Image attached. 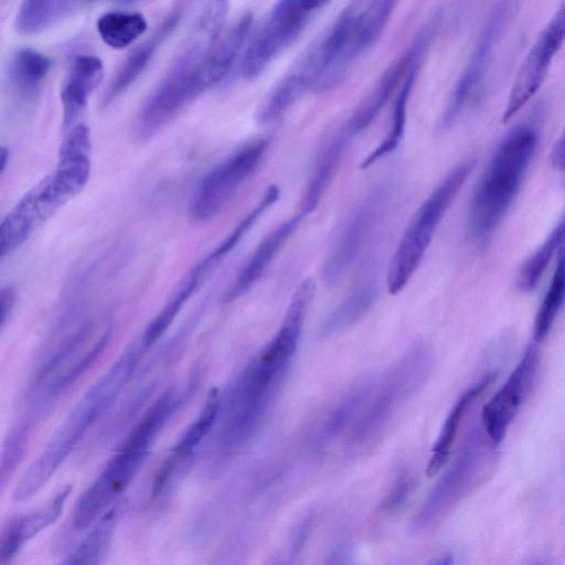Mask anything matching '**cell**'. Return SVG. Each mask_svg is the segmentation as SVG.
<instances>
[{
    "mask_svg": "<svg viewBox=\"0 0 565 565\" xmlns=\"http://www.w3.org/2000/svg\"><path fill=\"white\" fill-rule=\"evenodd\" d=\"M495 445L482 425L472 427L452 465L430 492L415 524L424 526L445 513L491 472L495 461Z\"/></svg>",
    "mask_w": 565,
    "mask_h": 565,
    "instance_id": "30bf717a",
    "label": "cell"
},
{
    "mask_svg": "<svg viewBox=\"0 0 565 565\" xmlns=\"http://www.w3.org/2000/svg\"><path fill=\"white\" fill-rule=\"evenodd\" d=\"M306 215L307 214L300 210L298 214L284 221L279 226L273 230L258 244L245 266L228 287L224 296L225 301L237 299L258 281Z\"/></svg>",
    "mask_w": 565,
    "mask_h": 565,
    "instance_id": "ffe728a7",
    "label": "cell"
},
{
    "mask_svg": "<svg viewBox=\"0 0 565 565\" xmlns=\"http://www.w3.org/2000/svg\"><path fill=\"white\" fill-rule=\"evenodd\" d=\"M279 190L277 186H269L258 203L248 214L232 230V232L200 263V267L209 273L214 268L231 250L239 243L243 236L253 227L257 220L278 199Z\"/></svg>",
    "mask_w": 565,
    "mask_h": 565,
    "instance_id": "1f68e13d",
    "label": "cell"
},
{
    "mask_svg": "<svg viewBox=\"0 0 565 565\" xmlns=\"http://www.w3.org/2000/svg\"><path fill=\"white\" fill-rule=\"evenodd\" d=\"M551 164L558 172L565 173V128L553 145Z\"/></svg>",
    "mask_w": 565,
    "mask_h": 565,
    "instance_id": "836d02e7",
    "label": "cell"
},
{
    "mask_svg": "<svg viewBox=\"0 0 565 565\" xmlns=\"http://www.w3.org/2000/svg\"><path fill=\"white\" fill-rule=\"evenodd\" d=\"M71 492L72 488L66 486L45 503L4 524L0 544L1 565H8L28 542L57 521Z\"/></svg>",
    "mask_w": 565,
    "mask_h": 565,
    "instance_id": "2e32d148",
    "label": "cell"
},
{
    "mask_svg": "<svg viewBox=\"0 0 565 565\" xmlns=\"http://www.w3.org/2000/svg\"><path fill=\"white\" fill-rule=\"evenodd\" d=\"M146 18L135 11L113 10L102 14L96 23L100 39L113 49H124L147 30Z\"/></svg>",
    "mask_w": 565,
    "mask_h": 565,
    "instance_id": "4dcf8cb0",
    "label": "cell"
},
{
    "mask_svg": "<svg viewBox=\"0 0 565 565\" xmlns=\"http://www.w3.org/2000/svg\"><path fill=\"white\" fill-rule=\"evenodd\" d=\"M414 51L411 49L406 54L395 61L387 70H385L375 86L359 104L350 119L342 128L343 132L350 139L362 132L376 118L395 89L402 84L411 66Z\"/></svg>",
    "mask_w": 565,
    "mask_h": 565,
    "instance_id": "d4e9b609",
    "label": "cell"
},
{
    "mask_svg": "<svg viewBox=\"0 0 565 565\" xmlns=\"http://www.w3.org/2000/svg\"><path fill=\"white\" fill-rule=\"evenodd\" d=\"M394 491L388 494L386 500V505L392 507L395 504H399L403 501V498L406 495L408 490V482L406 479H399L394 489Z\"/></svg>",
    "mask_w": 565,
    "mask_h": 565,
    "instance_id": "d590c367",
    "label": "cell"
},
{
    "mask_svg": "<svg viewBox=\"0 0 565 565\" xmlns=\"http://www.w3.org/2000/svg\"><path fill=\"white\" fill-rule=\"evenodd\" d=\"M313 41L264 98L257 111L260 124L279 121L308 93L320 77V57Z\"/></svg>",
    "mask_w": 565,
    "mask_h": 565,
    "instance_id": "9a60e30c",
    "label": "cell"
},
{
    "mask_svg": "<svg viewBox=\"0 0 565 565\" xmlns=\"http://www.w3.org/2000/svg\"><path fill=\"white\" fill-rule=\"evenodd\" d=\"M52 67V60L31 47H20L9 57L6 78L9 87L20 97H33Z\"/></svg>",
    "mask_w": 565,
    "mask_h": 565,
    "instance_id": "484cf974",
    "label": "cell"
},
{
    "mask_svg": "<svg viewBox=\"0 0 565 565\" xmlns=\"http://www.w3.org/2000/svg\"><path fill=\"white\" fill-rule=\"evenodd\" d=\"M115 529L110 520L97 522L60 565H99L110 546Z\"/></svg>",
    "mask_w": 565,
    "mask_h": 565,
    "instance_id": "d6a6232c",
    "label": "cell"
},
{
    "mask_svg": "<svg viewBox=\"0 0 565 565\" xmlns=\"http://www.w3.org/2000/svg\"><path fill=\"white\" fill-rule=\"evenodd\" d=\"M14 303V292L11 288L1 290L0 299V313H1V326L3 327L7 322Z\"/></svg>",
    "mask_w": 565,
    "mask_h": 565,
    "instance_id": "e575fe53",
    "label": "cell"
},
{
    "mask_svg": "<svg viewBox=\"0 0 565 565\" xmlns=\"http://www.w3.org/2000/svg\"><path fill=\"white\" fill-rule=\"evenodd\" d=\"M556 256L552 279L533 322V341L535 343L542 342L547 337L565 303V243Z\"/></svg>",
    "mask_w": 565,
    "mask_h": 565,
    "instance_id": "f546056e",
    "label": "cell"
},
{
    "mask_svg": "<svg viewBox=\"0 0 565 565\" xmlns=\"http://www.w3.org/2000/svg\"><path fill=\"white\" fill-rule=\"evenodd\" d=\"M297 289L276 334L242 370L228 393L218 434V450L231 455L257 431L275 401L297 350L312 301Z\"/></svg>",
    "mask_w": 565,
    "mask_h": 565,
    "instance_id": "6da1fadb",
    "label": "cell"
},
{
    "mask_svg": "<svg viewBox=\"0 0 565 565\" xmlns=\"http://www.w3.org/2000/svg\"><path fill=\"white\" fill-rule=\"evenodd\" d=\"M376 295L377 285L373 280L355 286L328 315L321 327V333L328 337L350 328L370 310Z\"/></svg>",
    "mask_w": 565,
    "mask_h": 565,
    "instance_id": "83f0119b",
    "label": "cell"
},
{
    "mask_svg": "<svg viewBox=\"0 0 565 565\" xmlns=\"http://www.w3.org/2000/svg\"><path fill=\"white\" fill-rule=\"evenodd\" d=\"M86 1H23L15 15V29L22 34L39 33L83 10Z\"/></svg>",
    "mask_w": 565,
    "mask_h": 565,
    "instance_id": "4316f807",
    "label": "cell"
},
{
    "mask_svg": "<svg viewBox=\"0 0 565 565\" xmlns=\"http://www.w3.org/2000/svg\"><path fill=\"white\" fill-rule=\"evenodd\" d=\"M394 1H353L316 39L321 74L315 93L335 87L355 62L380 39L393 13Z\"/></svg>",
    "mask_w": 565,
    "mask_h": 565,
    "instance_id": "5b68a950",
    "label": "cell"
},
{
    "mask_svg": "<svg viewBox=\"0 0 565 565\" xmlns=\"http://www.w3.org/2000/svg\"><path fill=\"white\" fill-rule=\"evenodd\" d=\"M497 375V371L486 373L479 381L466 388L456 399L431 448V455L426 468V475L428 477L437 475L447 463L465 415L472 404L488 390L493 381H495Z\"/></svg>",
    "mask_w": 565,
    "mask_h": 565,
    "instance_id": "cb8c5ba5",
    "label": "cell"
},
{
    "mask_svg": "<svg viewBox=\"0 0 565 565\" xmlns=\"http://www.w3.org/2000/svg\"><path fill=\"white\" fill-rule=\"evenodd\" d=\"M9 160V151L6 147H1V153H0V172L1 174L4 172L7 168V163Z\"/></svg>",
    "mask_w": 565,
    "mask_h": 565,
    "instance_id": "74e56055",
    "label": "cell"
},
{
    "mask_svg": "<svg viewBox=\"0 0 565 565\" xmlns=\"http://www.w3.org/2000/svg\"><path fill=\"white\" fill-rule=\"evenodd\" d=\"M104 75L103 61L89 54L75 57L61 90L63 128H68L85 109L88 98L100 84Z\"/></svg>",
    "mask_w": 565,
    "mask_h": 565,
    "instance_id": "7402d4cb",
    "label": "cell"
},
{
    "mask_svg": "<svg viewBox=\"0 0 565 565\" xmlns=\"http://www.w3.org/2000/svg\"><path fill=\"white\" fill-rule=\"evenodd\" d=\"M512 3L501 2L491 11L478 42L459 76L441 115L439 127L450 128L475 98L483 79L489 60L511 12Z\"/></svg>",
    "mask_w": 565,
    "mask_h": 565,
    "instance_id": "5bb4252c",
    "label": "cell"
},
{
    "mask_svg": "<svg viewBox=\"0 0 565 565\" xmlns=\"http://www.w3.org/2000/svg\"><path fill=\"white\" fill-rule=\"evenodd\" d=\"M111 330V320L105 315L81 321L61 339L39 367L34 392L49 398L66 390L100 356L110 340Z\"/></svg>",
    "mask_w": 565,
    "mask_h": 565,
    "instance_id": "ba28073f",
    "label": "cell"
},
{
    "mask_svg": "<svg viewBox=\"0 0 565 565\" xmlns=\"http://www.w3.org/2000/svg\"><path fill=\"white\" fill-rule=\"evenodd\" d=\"M92 149L81 142L63 143L55 169L34 184L0 224L1 257L19 248L31 235L77 195L90 175Z\"/></svg>",
    "mask_w": 565,
    "mask_h": 565,
    "instance_id": "7a4b0ae2",
    "label": "cell"
},
{
    "mask_svg": "<svg viewBox=\"0 0 565 565\" xmlns=\"http://www.w3.org/2000/svg\"><path fill=\"white\" fill-rule=\"evenodd\" d=\"M564 41L565 2L555 11L525 55L502 113L503 122L514 117L540 89Z\"/></svg>",
    "mask_w": 565,
    "mask_h": 565,
    "instance_id": "7c38bea8",
    "label": "cell"
},
{
    "mask_svg": "<svg viewBox=\"0 0 565 565\" xmlns=\"http://www.w3.org/2000/svg\"><path fill=\"white\" fill-rule=\"evenodd\" d=\"M565 243V207L554 227L542 244L529 256L516 275V286L521 291L535 289L548 264Z\"/></svg>",
    "mask_w": 565,
    "mask_h": 565,
    "instance_id": "f1b7e54d",
    "label": "cell"
},
{
    "mask_svg": "<svg viewBox=\"0 0 565 565\" xmlns=\"http://www.w3.org/2000/svg\"><path fill=\"white\" fill-rule=\"evenodd\" d=\"M452 556L450 554H443L433 559H430L425 565H451Z\"/></svg>",
    "mask_w": 565,
    "mask_h": 565,
    "instance_id": "8d00e7d4",
    "label": "cell"
},
{
    "mask_svg": "<svg viewBox=\"0 0 565 565\" xmlns=\"http://www.w3.org/2000/svg\"><path fill=\"white\" fill-rule=\"evenodd\" d=\"M175 397L166 393L158 398L131 429L119 449L95 481L78 498L73 527L84 531L95 525L132 482L149 449L175 407Z\"/></svg>",
    "mask_w": 565,
    "mask_h": 565,
    "instance_id": "3957f363",
    "label": "cell"
},
{
    "mask_svg": "<svg viewBox=\"0 0 565 565\" xmlns=\"http://www.w3.org/2000/svg\"><path fill=\"white\" fill-rule=\"evenodd\" d=\"M269 141L254 139L234 150L205 173L190 203V216L206 222L218 214L255 172L267 152Z\"/></svg>",
    "mask_w": 565,
    "mask_h": 565,
    "instance_id": "8fae6325",
    "label": "cell"
},
{
    "mask_svg": "<svg viewBox=\"0 0 565 565\" xmlns=\"http://www.w3.org/2000/svg\"><path fill=\"white\" fill-rule=\"evenodd\" d=\"M475 168L467 159L455 166L428 194L411 218L391 259L387 289L398 294L420 265L434 234Z\"/></svg>",
    "mask_w": 565,
    "mask_h": 565,
    "instance_id": "8992f818",
    "label": "cell"
},
{
    "mask_svg": "<svg viewBox=\"0 0 565 565\" xmlns=\"http://www.w3.org/2000/svg\"><path fill=\"white\" fill-rule=\"evenodd\" d=\"M430 28H425L414 42L412 46L414 51L413 61L396 94L388 130L379 146L363 160L362 169H366L398 147L405 130L409 95L418 72L419 62L430 41Z\"/></svg>",
    "mask_w": 565,
    "mask_h": 565,
    "instance_id": "44dd1931",
    "label": "cell"
},
{
    "mask_svg": "<svg viewBox=\"0 0 565 565\" xmlns=\"http://www.w3.org/2000/svg\"><path fill=\"white\" fill-rule=\"evenodd\" d=\"M537 145L530 126L514 127L501 140L471 199L469 231L479 243L487 241L500 225L515 200Z\"/></svg>",
    "mask_w": 565,
    "mask_h": 565,
    "instance_id": "277c9868",
    "label": "cell"
},
{
    "mask_svg": "<svg viewBox=\"0 0 565 565\" xmlns=\"http://www.w3.org/2000/svg\"><path fill=\"white\" fill-rule=\"evenodd\" d=\"M326 4L318 0L277 2L248 39L241 58L242 76L246 79L258 77L300 36Z\"/></svg>",
    "mask_w": 565,
    "mask_h": 565,
    "instance_id": "9c48e42d",
    "label": "cell"
},
{
    "mask_svg": "<svg viewBox=\"0 0 565 565\" xmlns=\"http://www.w3.org/2000/svg\"><path fill=\"white\" fill-rule=\"evenodd\" d=\"M540 363L537 343H530L509 377L481 411V425L498 446L505 438L509 427L533 386Z\"/></svg>",
    "mask_w": 565,
    "mask_h": 565,
    "instance_id": "4fadbf2b",
    "label": "cell"
},
{
    "mask_svg": "<svg viewBox=\"0 0 565 565\" xmlns=\"http://www.w3.org/2000/svg\"><path fill=\"white\" fill-rule=\"evenodd\" d=\"M252 12L243 13L218 39L202 63L201 76L206 89L224 79L244 53L253 26Z\"/></svg>",
    "mask_w": 565,
    "mask_h": 565,
    "instance_id": "603a6c76",
    "label": "cell"
},
{
    "mask_svg": "<svg viewBox=\"0 0 565 565\" xmlns=\"http://www.w3.org/2000/svg\"><path fill=\"white\" fill-rule=\"evenodd\" d=\"M431 358L429 348L417 343L399 358L379 383L374 382L372 392L351 428L353 441H365L383 430L394 414L426 381Z\"/></svg>",
    "mask_w": 565,
    "mask_h": 565,
    "instance_id": "52a82bcc",
    "label": "cell"
},
{
    "mask_svg": "<svg viewBox=\"0 0 565 565\" xmlns=\"http://www.w3.org/2000/svg\"><path fill=\"white\" fill-rule=\"evenodd\" d=\"M374 203V200L363 202L339 231L322 267L326 284H337L354 263L371 230Z\"/></svg>",
    "mask_w": 565,
    "mask_h": 565,
    "instance_id": "e0dca14e",
    "label": "cell"
},
{
    "mask_svg": "<svg viewBox=\"0 0 565 565\" xmlns=\"http://www.w3.org/2000/svg\"><path fill=\"white\" fill-rule=\"evenodd\" d=\"M218 392L212 390L196 419L184 430L157 472V478L169 486H175L192 462V458L220 414Z\"/></svg>",
    "mask_w": 565,
    "mask_h": 565,
    "instance_id": "ac0fdd59",
    "label": "cell"
},
{
    "mask_svg": "<svg viewBox=\"0 0 565 565\" xmlns=\"http://www.w3.org/2000/svg\"><path fill=\"white\" fill-rule=\"evenodd\" d=\"M182 8L177 6L158 25L154 32L139 44L121 63L103 97L106 106L121 95L145 71L157 50L178 25Z\"/></svg>",
    "mask_w": 565,
    "mask_h": 565,
    "instance_id": "d6986e66",
    "label": "cell"
}]
</instances>
